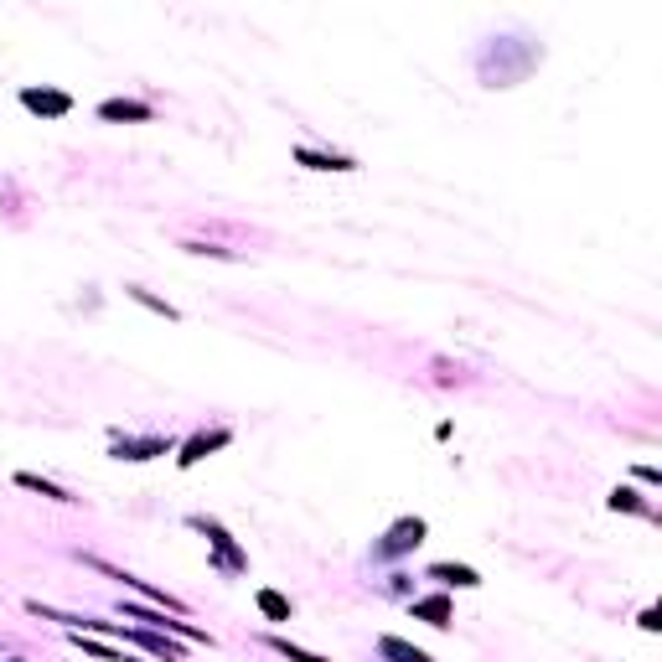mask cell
Instances as JSON below:
<instances>
[{"label": "cell", "instance_id": "e0dca14e", "mask_svg": "<svg viewBox=\"0 0 662 662\" xmlns=\"http://www.w3.org/2000/svg\"><path fill=\"white\" fill-rule=\"evenodd\" d=\"M269 647H275L280 657H290V662H331V657H321V652H306V647H295L290 637H269Z\"/></svg>", "mask_w": 662, "mask_h": 662}, {"label": "cell", "instance_id": "277c9868", "mask_svg": "<svg viewBox=\"0 0 662 662\" xmlns=\"http://www.w3.org/2000/svg\"><path fill=\"white\" fill-rule=\"evenodd\" d=\"M176 440L171 435H114L109 456L114 461H156V456H171Z\"/></svg>", "mask_w": 662, "mask_h": 662}, {"label": "cell", "instance_id": "2e32d148", "mask_svg": "<svg viewBox=\"0 0 662 662\" xmlns=\"http://www.w3.org/2000/svg\"><path fill=\"white\" fill-rule=\"evenodd\" d=\"M254 600H259V611H264L269 621H290V616H295V606H290V600H285L280 590H259Z\"/></svg>", "mask_w": 662, "mask_h": 662}, {"label": "cell", "instance_id": "5bb4252c", "mask_svg": "<svg viewBox=\"0 0 662 662\" xmlns=\"http://www.w3.org/2000/svg\"><path fill=\"white\" fill-rule=\"evenodd\" d=\"M414 616L445 631V626H450V600H445V595H425V600H414Z\"/></svg>", "mask_w": 662, "mask_h": 662}, {"label": "cell", "instance_id": "7a4b0ae2", "mask_svg": "<svg viewBox=\"0 0 662 662\" xmlns=\"http://www.w3.org/2000/svg\"><path fill=\"white\" fill-rule=\"evenodd\" d=\"M425 518H399L394 528H388L378 544H373V559H399V554H409V549H419L425 544Z\"/></svg>", "mask_w": 662, "mask_h": 662}, {"label": "cell", "instance_id": "52a82bcc", "mask_svg": "<svg viewBox=\"0 0 662 662\" xmlns=\"http://www.w3.org/2000/svg\"><path fill=\"white\" fill-rule=\"evenodd\" d=\"M21 104L32 109V114H42V119H63L73 109V99L57 94V88H21Z\"/></svg>", "mask_w": 662, "mask_h": 662}, {"label": "cell", "instance_id": "3957f363", "mask_svg": "<svg viewBox=\"0 0 662 662\" xmlns=\"http://www.w3.org/2000/svg\"><path fill=\"white\" fill-rule=\"evenodd\" d=\"M83 564H94V569H99V575H109V580H119V585H125V590H135L140 600H150V606H166L171 616H182V611H187V606H182V600H171L166 590H156V585H145V580H135V575H125V569H114V564H109V559H99V554H88Z\"/></svg>", "mask_w": 662, "mask_h": 662}, {"label": "cell", "instance_id": "8fae6325", "mask_svg": "<svg viewBox=\"0 0 662 662\" xmlns=\"http://www.w3.org/2000/svg\"><path fill=\"white\" fill-rule=\"evenodd\" d=\"M295 161H300V166H311V171H357L352 156H326V150H311V145H300V150H295Z\"/></svg>", "mask_w": 662, "mask_h": 662}, {"label": "cell", "instance_id": "8992f818", "mask_svg": "<svg viewBox=\"0 0 662 662\" xmlns=\"http://www.w3.org/2000/svg\"><path fill=\"white\" fill-rule=\"evenodd\" d=\"M233 445V430H197L187 445H182V456H176V466H182V471H192V466H202L207 456H213V450H228Z\"/></svg>", "mask_w": 662, "mask_h": 662}, {"label": "cell", "instance_id": "30bf717a", "mask_svg": "<svg viewBox=\"0 0 662 662\" xmlns=\"http://www.w3.org/2000/svg\"><path fill=\"white\" fill-rule=\"evenodd\" d=\"M425 575L440 580V585H456V590H476V585H481V575H476L471 564H430Z\"/></svg>", "mask_w": 662, "mask_h": 662}, {"label": "cell", "instance_id": "5b68a950", "mask_svg": "<svg viewBox=\"0 0 662 662\" xmlns=\"http://www.w3.org/2000/svg\"><path fill=\"white\" fill-rule=\"evenodd\" d=\"M119 611H125V621H140L145 631H176V637H187V642H207V647H213V637H207L202 626H187V621H166V611H150V606H130V600H119Z\"/></svg>", "mask_w": 662, "mask_h": 662}, {"label": "cell", "instance_id": "d6986e66", "mask_svg": "<svg viewBox=\"0 0 662 662\" xmlns=\"http://www.w3.org/2000/svg\"><path fill=\"white\" fill-rule=\"evenodd\" d=\"M611 513H647V502L631 492V487H616L611 492Z\"/></svg>", "mask_w": 662, "mask_h": 662}, {"label": "cell", "instance_id": "6da1fadb", "mask_svg": "<svg viewBox=\"0 0 662 662\" xmlns=\"http://www.w3.org/2000/svg\"><path fill=\"white\" fill-rule=\"evenodd\" d=\"M187 523H192V528L207 538V544H213V569H218V575H244V569H249V554L233 544V533H228L218 518H202V513H192Z\"/></svg>", "mask_w": 662, "mask_h": 662}, {"label": "cell", "instance_id": "7c38bea8", "mask_svg": "<svg viewBox=\"0 0 662 662\" xmlns=\"http://www.w3.org/2000/svg\"><path fill=\"white\" fill-rule=\"evenodd\" d=\"M16 487L21 492H37V497H52V502H73V492H63L57 481H42L37 471H16Z\"/></svg>", "mask_w": 662, "mask_h": 662}, {"label": "cell", "instance_id": "ac0fdd59", "mask_svg": "<svg viewBox=\"0 0 662 662\" xmlns=\"http://www.w3.org/2000/svg\"><path fill=\"white\" fill-rule=\"evenodd\" d=\"M125 295H130V300H140V306H150V311H156V316H166V321H176V306H166V300H156V295H150V290H140V285H125Z\"/></svg>", "mask_w": 662, "mask_h": 662}, {"label": "cell", "instance_id": "ba28073f", "mask_svg": "<svg viewBox=\"0 0 662 662\" xmlns=\"http://www.w3.org/2000/svg\"><path fill=\"white\" fill-rule=\"evenodd\" d=\"M99 119H109V125H145V119H156V109L150 104H140V99H104L99 104Z\"/></svg>", "mask_w": 662, "mask_h": 662}, {"label": "cell", "instance_id": "9a60e30c", "mask_svg": "<svg viewBox=\"0 0 662 662\" xmlns=\"http://www.w3.org/2000/svg\"><path fill=\"white\" fill-rule=\"evenodd\" d=\"M73 642H78L88 657H99V662H140V657H130V652H114V647H104L99 637H83V631H73Z\"/></svg>", "mask_w": 662, "mask_h": 662}, {"label": "cell", "instance_id": "4fadbf2b", "mask_svg": "<svg viewBox=\"0 0 662 662\" xmlns=\"http://www.w3.org/2000/svg\"><path fill=\"white\" fill-rule=\"evenodd\" d=\"M378 652H383L388 662H435L430 652H419V647H409L404 637H378Z\"/></svg>", "mask_w": 662, "mask_h": 662}, {"label": "cell", "instance_id": "9c48e42d", "mask_svg": "<svg viewBox=\"0 0 662 662\" xmlns=\"http://www.w3.org/2000/svg\"><path fill=\"white\" fill-rule=\"evenodd\" d=\"M130 642H140L150 657H166V662H187V647L171 642L166 631H130Z\"/></svg>", "mask_w": 662, "mask_h": 662}]
</instances>
